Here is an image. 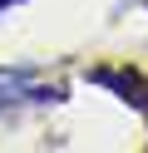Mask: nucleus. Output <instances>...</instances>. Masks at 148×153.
<instances>
[{"instance_id": "obj_1", "label": "nucleus", "mask_w": 148, "mask_h": 153, "mask_svg": "<svg viewBox=\"0 0 148 153\" xmlns=\"http://www.w3.org/2000/svg\"><path fill=\"white\" fill-rule=\"evenodd\" d=\"M10 5H20V0H0V10H10Z\"/></svg>"}]
</instances>
